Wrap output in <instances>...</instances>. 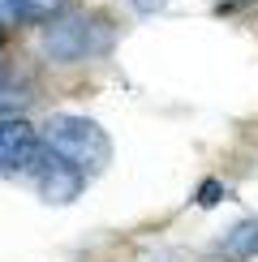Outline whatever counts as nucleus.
<instances>
[{
  "instance_id": "nucleus-1",
  "label": "nucleus",
  "mask_w": 258,
  "mask_h": 262,
  "mask_svg": "<svg viewBox=\"0 0 258 262\" xmlns=\"http://www.w3.org/2000/svg\"><path fill=\"white\" fill-rule=\"evenodd\" d=\"M39 142L52 155H60L64 163H73L82 177L103 172L107 159H112V142H107V134L91 121V116H52Z\"/></svg>"
},
{
  "instance_id": "nucleus-2",
  "label": "nucleus",
  "mask_w": 258,
  "mask_h": 262,
  "mask_svg": "<svg viewBox=\"0 0 258 262\" xmlns=\"http://www.w3.org/2000/svg\"><path fill=\"white\" fill-rule=\"evenodd\" d=\"M43 48L56 60H82V56H95V52L107 48V30L99 21H86V17L52 21V26L43 30Z\"/></svg>"
},
{
  "instance_id": "nucleus-3",
  "label": "nucleus",
  "mask_w": 258,
  "mask_h": 262,
  "mask_svg": "<svg viewBox=\"0 0 258 262\" xmlns=\"http://www.w3.org/2000/svg\"><path fill=\"white\" fill-rule=\"evenodd\" d=\"M30 177H35V185H39V193L48 202H73L82 193V172L73 168V163H64L60 155H52L48 146H39V155H35V163H30Z\"/></svg>"
},
{
  "instance_id": "nucleus-4",
  "label": "nucleus",
  "mask_w": 258,
  "mask_h": 262,
  "mask_svg": "<svg viewBox=\"0 0 258 262\" xmlns=\"http://www.w3.org/2000/svg\"><path fill=\"white\" fill-rule=\"evenodd\" d=\"M39 134L30 121H22V116H5L0 121V177H17V172H26L30 163L39 155Z\"/></svg>"
},
{
  "instance_id": "nucleus-5",
  "label": "nucleus",
  "mask_w": 258,
  "mask_h": 262,
  "mask_svg": "<svg viewBox=\"0 0 258 262\" xmlns=\"http://www.w3.org/2000/svg\"><path fill=\"white\" fill-rule=\"evenodd\" d=\"M224 262H245V258H258V220H245L236 224L228 236L220 241V249H215Z\"/></svg>"
},
{
  "instance_id": "nucleus-6",
  "label": "nucleus",
  "mask_w": 258,
  "mask_h": 262,
  "mask_svg": "<svg viewBox=\"0 0 258 262\" xmlns=\"http://www.w3.org/2000/svg\"><path fill=\"white\" fill-rule=\"evenodd\" d=\"M69 0H0V21H48Z\"/></svg>"
},
{
  "instance_id": "nucleus-7",
  "label": "nucleus",
  "mask_w": 258,
  "mask_h": 262,
  "mask_svg": "<svg viewBox=\"0 0 258 262\" xmlns=\"http://www.w3.org/2000/svg\"><path fill=\"white\" fill-rule=\"evenodd\" d=\"M202 202H220V185H215V181H207V185H202Z\"/></svg>"
},
{
  "instance_id": "nucleus-8",
  "label": "nucleus",
  "mask_w": 258,
  "mask_h": 262,
  "mask_svg": "<svg viewBox=\"0 0 258 262\" xmlns=\"http://www.w3.org/2000/svg\"><path fill=\"white\" fill-rule=\"evenodd\" d=\"M134 5L142 9V13H150V9H159V5H164V0H134Z\"/></svg>"
},
{
  "instance_id": "nucleus-9",
  "label": "nucleus",
  "mask_w": 258,
  "mask_h": 262,
  "mask_svg": "<svg viewBox=\"0 0 258 262\" xmlns=\"http://www.w3.org/2000/svg\"><path fill=\"white\" fill-rule=\"evenodd\" d=\"M220 5H245V0H220Z\"/></svg>"
}]
</instances>
